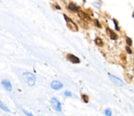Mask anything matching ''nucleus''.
<instances>
[{"label":"nucleus","instance_id":"412c9836","mask_svg":"<svg viewBox=\"0 0 134 116\" xmlns=\"http://www.w3.org/2000/svg\"><path fill=\"white\" fill-rule=\"evenodd\" d=\"M132 17H134V12H133V15H132Z\"/></svg>","mask_w":134,"mask_h":116},{"label":"nucleus","instance_id":"423d86ee","mask_svg":"<svg viewBox=\"0 0 134 116\" xmlns=\"http://www.w3.org/2000/svg\"><path fill=\"white\" fill-rule=\"evenodd\" d=\"M77 13H78V17H80V19H82L83 20H85L86 22H89V21L91 20V19H90V17L88 16V14L85 13L84 11H81V10H79Z\"/></svg>","mask_w":134,"mask_h":116},{"label":"nucleus","instance_id":"f03ea898","mask_svg":"<svg viewBox=\"0 0 134 116\" xmlns=\"http://www.w3.org/2000/svg\"><path fill=\"white\" fill-rule=\"evenodd\" d=\"M63 17H64L65 20H66L67 27H68L70 29L73 30V31H78V27H77V25L75 24V23L71 19H69V17H67V16H65V15H63Z\"/></svg>","mask_w":134,"mask_h":116},{"label":"nucleus","instance_id":"39448f33","mask_svg":"<svg viewBox=\"0 0 134 116\" xmlns=\"http://www.w3.org/2000/svg\"><path fill=\"white\" fill-rule=\"evenodd\" d=\"M51 87H52V89H53V90H61V89L63 87V85L61 81H53L52 83H51Z\"/></svg>","mask_w":134,"mask_h":116},{"label":"nucleus","instance_id":"f8f14e48","mask_svg":"<svg viewBox=\"0 0 134 116\" xmlns=\"http://www.w3.org/2000/svg\"><path fill=\"white\" fill-rule=\"evenodd\" d=\"M0 109H2V110H3V111H5V112H10L9 109H8V107H7L6 105H5L4 103H3L1 101H0Z\"/></svg>","mask_w":134,"mask_h":116},{"label":"nucleus","instance_id":"f257e3e1","mask_svg":"<svg viewBox=\"0 0 134 116\" xmlns=\"http://www.w3.org/2000/svg\"><path fill=\"white\" fill-rule=\"evenodd\" d=\"M23 78H24L25 81L29 84V86L33 87L34 85H35L36 78L32 73H30V72H25V73L23 74Z\"/></svg>","mask_w":134,"mask_h":116},{"label":"nucleus","instance_id":"9b49d317","mask_svg":"<svg viewBox=\"0 0 134 116\" xmlns=\"http://www.w3.org/2000/svg\"><path fill=\"white\" fill-rule=\"evenodd\" d=\"M95 43L99 47H102L103 46V40L100 39V38H96L95 39Z\"/></svg>","mask_w":134,"mask_h":116},{"label":"nucleus","instance_id":"4468645a","mask_svg":"<svg viewBox=\"0 0 134 116\" xmlns=\"http://www.w3.org/2000/svg\"><path fill=\"white\" fill-rule=\"evenodd\" d=\"M82 99H83V101H84V102H86V103H87L88 102V100H89L86 94H83V95H82Z\"/></svg>","mask_w":134,"mask_h":116},{"label":"nucleus","instance_id":"2eb2a0df","mask_svg":"<svg viewBox=\"0 0 134 116\" xmlns=\"http://www.w3.org/2000/svg\"><path fill=\"white\" fill-rule=\"evenodd\" d=\"M126 42H127V44H128L129 47L132 45V40H131V39H130V38H127V39H126Z\"/></svg>","mask_w":134,"mask_h":116},{"label":"nucleus","instance_id":"a211bd4d","mask_svg":"<svg viewBox=\"0 0 134 116\" xmlns=\"http://www.w3.org/2000/svg\"><path fill=\"white\" fill-rule=\"evenodd\" d=\"M23 112H24V113H25V114H26V115H27V116H33V115H32V114H31V113H30V112H27V111H26V110H23Z\"/></svg>","mask_w":134,"mask_h":116},{"label":"nucleus","instance_id":"6e6552de","mask_svg":"<svg viewBox=\"0 0 134 116\" xmlns=\"http://www.w3.org/2000/svg\"><path fill=\"white\" fill-rule=\"evenodd\" d=\"M2 86L4 87L7 90H8V91H10V90H12L11 83H10V81H8V80H4V81H2Z\"/></svg>","mask_w":134,"mask_h":116},{"label":"nucleus","instance_id":"6ab92c4d","mask_svg":"<svg viewBox=\"0 0 134 116\" xmlns=\"http://www.w3.org/2000/svg\"><path fill=\"white\" fill-rule=\"evenodd\" d=\"M126 50H127V51H128L129 54H131L132 53V51H131V50L130 48V47H126Z\"/></svg>","mask_w":134,"mask_h":116},{"label":"nucleus","instance_id":"1a4fd4ad","mask_svg":"<svg viewBox=\"0 0 134 116\" xmlns=\"http://www.w3.org/2000/svg\"><path fill=\"white\" fill-rule=\"evenodd\" d=\"M107 33H108V35L109 36L110 39H113V40H116V39H118V35L113 31V30L110 29V28H107Z\"/></svg>","mask_w":134,"mask_h":116},{"label":"nucleus","instance_id":"20e7f679","mask_svg":"<svg viewBox=\"0 0 134 116\" xmlns=\"http://www.w3.org/2000/svg\"><path fill=\"white\" fill-rule=\"evenodd\" d=\"M51 104H52V106L53 107V109L55 111H57V112H61L62 111V105L56 98H52L51 99Z\"/></svg>","mask_w":134,"mask_h":116},{"label":"nucleus","instance_id":"f3484780","mask_svg":"<svg viewBox=\"0 0 134 116\" xmlns=\"http://www.w3.org/2000/svg\"><path fill=\"white\" fill-rule=\"evenodd\" d=\"M64 95L67 96V97H72V96H73V94H72V92H70V91H65Z\"/></svg>","mask_w":134,"mask_h":116},{"label":"nucleus","instance_id":"7ed1b4c3","mask_svg":"<svg viewBox=\"0 0 134 116\" xmlns=\"http://www.w3.org/2000/svg\"><path fill=\"white\" fill-rule=\"evenodd\" d=\"M108 77H109V79H110V81H111V82L113 83V84H115L116 86H118V87H122L123 86V81H122V80H120L119 78H118V77H116L115 75H112V74H110V73H108Z\"/></svg>","mask_w":134,"mask_h":116},{"label":"nucleus","instance_id":"0eeeda50","mask_svg":"<svg viewBox=\"0 0 134 116\" xmlns=\"http://www.w3.org/2000/svg\"><path fill=\"white\" fill-rule=\"evenodd\" d=\"M67 59H69L72 63H75V64L80 63V59H79L76 56L73 55V54H68V55H67Z\"/></svg>","mask_w":134,"mask_h":116},{"label":"nucleus","instance_id":"dca6fc26","mask_svg":"<svg viewBox=\"0 0 134 116\" xmlns=\"http://www.w3.org/2000/svg\"><path fill=\"white\" fill-rule=\"evenodd\" d=\"M113 22H114V24H115V28H116V29H117V30H119V25H118L117 20H116V19H113Z\"/></svg>","mask_w":134,"mask_h":116},{"label":"nucleus","instance_id":"ddd939ff","mask_svg":"<svg viewBox=\"0 0 134 116\" xmlns=\"http://www.w3.org/2000/svg\"><path fill=\"white\" fill-rule=\"evenodd\" d=\"M104 113H105V115L106 116H112V111L110 110V109H106L105 110V112H104Z\"/></svg>","mask_w":134,"mask_h":116},{"label":"nucleus","instance_id":"9d476101","mask_svg":"<svg viewBox=\"0 0 134 116\" xmlns=\"http://www.w3.org/2000/svg\"><path fill=\"white\" fill-rule=\"evenodd\" d=\"M68 8H69L70 10H72V11H75V12H78L79 9H80V8H79L78 6H76L75 4H74V3H70L69 6H68Z\"/></svg>","mask_w":134,"mask_h":116},{"label":"nucleus","instance_id":"aec40b11","mask_svg":"<svg viewBox=\"0 0 134 116\" xmlns=\"http://www.w3.org/2000/svg\"><path fill=\"white\" fill-rule=\"evenodd\" d=\"M95 21H96V24H97V26L100 28V24H99V23H98V21H97V20H95Z\"/></svg>","mask_w":134,"mask_h":116}]
</instances>
